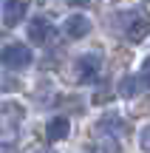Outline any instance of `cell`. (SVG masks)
Masks as SVG:
<instances>
[{"label": "cell", "mask_w": 150, "mask_h": 153, "mask_svg": "<svg viewBox=\"0 0 150 153\" xmlns=\"http://www.w3.org/2000/svg\"><path fill=\"white\" fill-rule=\"evenodd\" d=\"M88 31H91V20L85 14H71L62 23V34H65L68 40H82Z\"/></svg>", "instance_id": "5b68a950"}, {"label": "cell", "mask_w": 150, "mask_h": 153, "mask_svg": "<svg viewBox=\"0 0 150 153\" xmlns=\"http://www.w3.org/2000/svg\"><path fill=\"white\" fill-rule=\"evenodd\" d=\"M142 85H145V79H142V76H136V74H128L122 82H119V94H122L125 99H130V97H136V94L142 91Z\"/></svg>", "instance_id": "ba28073f"}, {"label": "cell", "mask_w": 150, "mask_h": 153, "mask_svg": "<svg viewBox=\"0 0 150 153\" xmlns=\"http://www.w3.org/2000/svg\"><path fill=\"white\" fill-rule=\"evenodd\" d=\"M71 3H77V6H85V3H91V0H71Z\"/></svg>", "instance_id": "8fae6325"}, {"label": "cell", "mask_w": 150, "mask_h": 153, "mask_svg": "<svg viewBox=\"0 0 150 153\" xmlns=\"http://www.w3.org/2000/svg\"><path fill=\"white\" fill-rule=\"evenodd\" d=\"M68 131H71V122H68L65 116H54V119L48 122V128H45V136H48L51 142H60V139L68 136Z\"/></svg>", "instance_id": "52a82bcc"}, {"label": "cell", "mask_w": 150, "mask_h": 153, "mask_svg": "<svg viewBox=\"0 0 150 153\" xmlns=\"http://www.w3.org/2000/svg\"><path fill=\"white\" fill-rule=\"evenodd\" d=\"M34 62V51L23 43H9L3 48V65L11 68V71H23Z\"/></svg>", "instance_id": "6da1fadb"}, {"label": "cell", "mask_w": 150, "mask_h": 153, "mask_svg": "<svg viewBox=\"0 0 150 153\" xmlns=\"http://www.w3.org/2000/svg\"><path fill=\"white\" fill-rule=\"evenodd\" d=\"M142 79H145V85L150 88V57L142 62Z\"/></svg>", "instance_id": "9c48e42d"}, {"label": "cell", "mask_w": 150, "mask_h": 153, "mask_svg": "<svg viewBox=\"0 0 150 153\" xmlns=\"http://www.w3.org/2000/svg\"><path fill=\"white\" fill-rule=\"evenodd\" d=\"M54 23L45 20V17H34L31 23H28V40H31L34 45H48L51 40H54Z\"/></svg>", "instance_id": "277c9868"}, {"label": "cell", "mask_w": 150, "mask_h": 153, "mask_svg": "<svg viewBox=\"0 0 150 153\" xmlns=\"http://www.w3.org/2000/svg\"><path fill=\"white\" fill-rule=\"evenodd\" d=\"M102 71V54L99 51H91V54H82L77 60V79L79 82H94Z\"/></svg>", "instance_id": "7a4b0ae2"}, {"label": "cell", "mask_w": 150, "mask_h": 153, "mask_svg": "<svg viewBox=\"0 0 150 153\" xmlns=\"http://www.w3.org/2000/svg\"><path fill=\"white\" fill-rule=\"evenodd\" d=\"M147 34H150V14H142V11L128 14V23H125V37H128L130 43H142Z\"/></svg>", "instance_id": "3957f363"}, {"label": "cell", "mask_w": 150, "mask_h": 153, "mask_svg": "<svg viewBox=\"0 0 150 153\" xmlns=\"http://www.w3.org/2000/svg\"><path fill=\"white\" fill-rule=\"evenodd\" d=\"M23 17H26V3L23 0H6L3 3V26L6 28L20 26Z\"/></svg>", "instance_id": "8992f818"}, {"label": "cell", "mask_w": 150, "mask_h": 153, "mask_svg": "<svg viewBox=\"0 0 150 153\" xmlns=\"http://www.w3.org/2000/svg\"><path fill=\"white\" fill-rule=\"evenodd\" d=\"M139 142H142V148H145V150H150V125L142 131V139H139Z\"/></svg>", "instance_id": "30bf717a"}]
</instances>
